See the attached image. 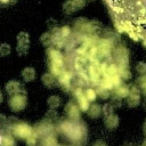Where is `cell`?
<instances>
[{"label": "cell", "instance_id": "obj_6", "mask_svg": "<svg viewBox=\"0 0 146 146\" xmlns=\"http://www.w3.org/2000/svg\"><path fill=\"white\" fill-rule=\"evenodd\" d=\"M6 89H7V92L9 95H17L21 90V83L16 80H11L7 83Z\"/></svg>", "mask_w": 146, "mask_h": 146}, {"label": "cell", "instance_id": "obj_5", "mask_svg": "<svg viewBox=\"0 0 146 146\" xmlns=\"http://www.w3.org/2000/svg\"><path fill=\"white\" fill-rule=\"evenodd\" d=\"M65 112H66V114L68 115L70 119H74V120H76V119H79V116H80V112H79L78 106H75V105L72 104V103H70V104L66 105V107H65Z\"/></svg>", "mask_w": 146, "mask_h": 146}, {"label": "cell", "instance_id": "obj_16", "mask_svg": "<svg viewBox=\"0 0 146 146\" xmlns=\"http://www.w3.org/2000/svg\"><path fill=\"white\" fill-rule=\"evenodd\" d=\"M103 108H104L103 111H104V114H105V115H110V114H112V113H113V111H112L113 108H112L110 105H106V106H104Z\"/></svg>", "mask_w": 146, "mask_h": 146}, {"label": "cell", "instance_id": "obj_4", "mask_svg": "<svg viewBox=\"0 0 146 146\" xmlns=\"http://www.w3.org/2000/svg\"><path fill=\"white\" fill-rule=\"evenodd\" d=\"M104 124L107 129L110 130H114L117 128L119 125V116L115 115L114 113L110 114V115H106L105 116V120H104Z\"/></svg>", "mask_w": 146, "mask_h": 146}, {"label": "cell", "instance_id": "obj_7", "mask_svg": "<svg viewBox=\"0 0 146 146\" xmlns=\"http://www.w3.org/2000/svg\"><path fill=\"white\" fill-rule=\"evenodd\" d=\"M139 100H140V95H139V92L137 91V89L133 88V91L131 90L130 97L128 98V105H129L130 107H136L137 105H139V103H140Z\"/></svg>", "mask_w": 146, "mask_h": 146}, {"label": "cell", "instance_id": "obj_11", "mask_svg": "<svg viewBox=\"0 0 146 146\" xmlns=\"http://www.w3.org/2000/svg\"><path fill=\"white\" fill-rule=\"evenodd\" d=\"M0 146H16V141L14 140V137L10 135H2Z\"/></svg>", "mask_w": 146, "mask_h": 146}, {"label": "cell", "instance_id": "obj_17", "mask_svg": "<svg viewBox=\"0 0 146 146\" xmlns=\"http://www.w3.org/2000/svg\"><path fill=\"white\" fill-rule=\"evenodd\" d=\"M92 146H106V144H105L104 141H102V140H98V141H96Z\"/></svg>", "mask_w": 146, "mask_h": 146}, {"label": "cell", "instance_id": "obj_8", "mask_svg": "<svg viewBox=\"0 0 146 146\" xmlns=\"http://www.w3.org/2000/svg\"><path fill=\"white\" fill-rule=\"evenodd\" d=\"M22 78L25 82H31L35 79V71L32 67H26L22 71Z\"/></svg>", "mask_w": 146, "mask_h": 146}, {"label": "cell", "instance_id": "obj_10", "mask_svg": "<svg viewBox=\"0 0 146 146\" xmlns=\"http://www.w3.org/2000/svg\"><path fill=\"white\" fill-rule=\"evenodd\" d=\"M47 104H48V106L50 107V110H56V108L59 107V105L62 104V99H60V97L54 95V96H50V97L48 98Z\"/></svg>", "mask_w": 146, "mask_h": 146}, {"label": "cell", "instance_id": "obj_14", "mask_svg": "<svg viewBox=\"0 0 146 146\" xmlns=\"http://www.w3.org/2000/svg\"><path fill=\"white\" fill-rule=\"evenodd\" d=\"M10 52V47L7 43H3L0 46V55L1 56H7Z\"/></svg>", "mask_w": 146, "mask_h": 146}, {"label": "cell", "instance_id": "obj_2", "mask_svg": "<svg viewBox=\"0 0 146 146\" xmlns=\"http://www.w3.org/2000/svg\"><path fill=\"white\" fill-rule=\"evenodd\" d=\"M8 103H9V107L11 108V111L19 112L24 110L26 106V97L23 96L22 94H17V95L11 96Z\"/></svg>", "mask_w": 146, "mask_h": 146}, {"label": "cell", "instance_id": "obj_13", "mask_svg": "<svg viewBox=\"0 0 146 146\" xmlns=\"http://www.w3.org/2000/svg\"><path fill=\"white\" fill-rule=\"evenodd\" d=\"M83 95H84V97L87 98L88 102H92V100L96 98V91H94L92 89H88V90H86V91L83 92Z\"/></svg>", "mask_w": 146, "mask_h": 146}, {"label": "cell", "instance_id": "obj_15", "mask_svg": "<svg viewBox=\"0 0 146 146\" xmlns=\"http://www.w3.org/2000/svg\"><path fill=\"white\" fill-rule=\"evenodd\" d=\"M137 72L139 74H146V63H139L137 65Z\"/></svg>", "mask_w": 146, "mask_h": 146}, {"label": "cell", "instance_id": "obj_19", "mask_svg": "<svg viewBox=\"0 0 146 146\" xmlns=\"http://www.w3.org/2000/svg\"><path fill=\"white\" fill-rule=\"evenodd\" d=\"M1 100H2V94L0 92V103H1Z\"/></svg>", "mask_w": 146, "mask_h": 146}, {"label": "cell", "instance_id": "obj_12", "mask_svg": "<svg viewBox=\"0 0 146 146\" xmlns=\"http://www.w3.org/2000/svg\"><path fill=\"white\" fill-rule=\"evenodd\" d=\"M42 83L47 87V88H52L55 86V79L50 73H47L42 76Z\"/></svg>", "mask_w": 146, "mask_h": 146}, {"label": "cell", "instance_id": "obj_1", "mask_svg": "<svg viewBox=\"0 0 146 146\" xmlns=\"http://www.w3.org/2000/svg\"><path fill=\"white\" fill-rule=\"evenodd\" d=\"M117 29L146 46V0H106Z\"/></svg>", "mask_w": 146, "mask_h": 146}, {"label": "cell", "instance_id": "obj_18", "mask_svg": "<svg viewBox=\"0 0 146 146\" xmlns=\"http://www.w3.org/2000/svg\"><path fill=\"white\" fill-rule=\"evenodd\" d=\"M5 122H6V116L2 115V114H0V124L1 123H5Z\"/></svg>", "mask_w": 146, "mask_h": 146}, {"label": "cell", "instance_id": "obj_3", "mask_svg": "<svg viewBox=\"0 0 146 146\" xmlns=\"http://www.w3.org/2000/svg\"><path fill=\"white\" fill-rule=\"evenodd\" d=\"M11 131H13V133H14L16 137L22 138V139L24 138L25 140H26L29 137L32 136V128H31L30 125L25 124V123H17L16 125L13 127Z\"/></svg>", "mask_w": 146, "mask_h": 146}, {"label": "cell", "instance_id": "obj_9", "mask_svg": "<svg viewBox=\"0 0 146 146\" xmlns=\"http://www.w3.org/2000/svg\"><path fill=\"white\" fill-rule=\"evenodd\" d=\"M88 115L91 117V119H97L100 113H102V107L98 105V104H92L91 106L88 107Z\"/></svg>", "mask_w": 146, "mask_h": 146}]
</instances>
